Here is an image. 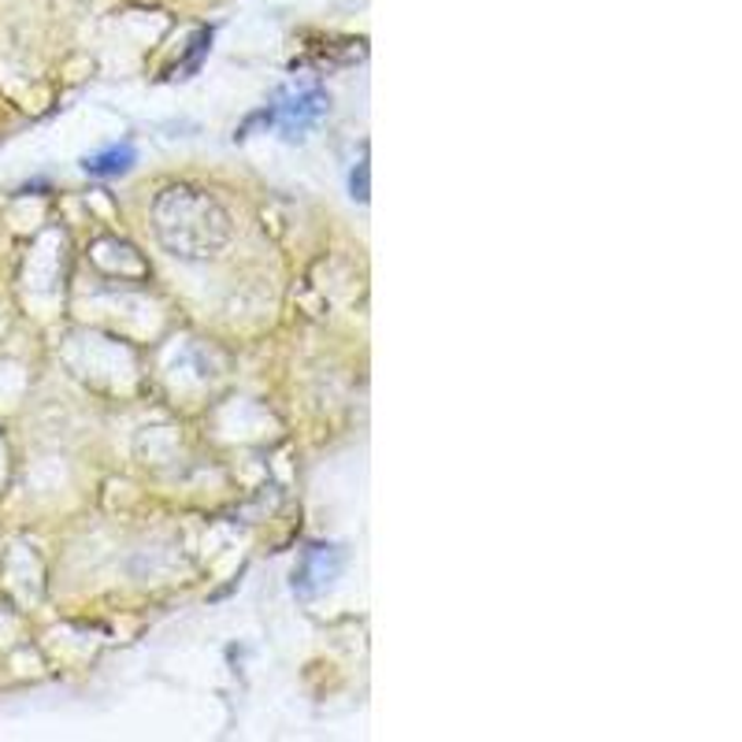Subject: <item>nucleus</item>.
Returning a JSON list of instances; mask_svg holds the SVG:
<instances>
[{"label": "nucleus", "instance_id": "f257e3e1", "mask_svg": "<svg viewBox=\"0 0 742 742\" xmlns=\"http://www.w3.org/2000/svg\"><path fill=\"white\" fill-rule=\"evenodd\" d=\"M135 164V149L130 146H116V149H104L97 156H85L82 167L90 171V175H123V171H130Z\"/></svg>", "mask_w": 742, "mask_h": 742}]
</instances>
